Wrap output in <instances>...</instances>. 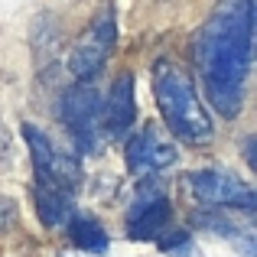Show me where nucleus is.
<instances>
[{"mask_svg": "<svg viewBox=\"0 0 257 257\" xmlns=\"http://www.w3.org/2000/svg\"><path fill=\"white\" fill-rule=\"evenodd\" d=\"M160 247H163V254H170V257H202V254H199V247H195V241L189 238L186 231H173V234H166V238L160 241Z\"/></svg>", "mask_w": 257, "mask_h": 257, "instance_id": "12", "label": "nucleus"}, {"mask_svg": "<svg viewBox=\"0 0 257 257\" xmlns=\"http://www.w3.org/2000/svg\"><path fill=\"white\" fill-rule=\"evenodd\" d=\"M23 140L33 153V166H36V182H49L65 192H78L82 189V163L72 153H62L36 124H23Z\"/></svg>", "mask_w": 257, "mask_h": 257, "instance_id": "4", "label": "nucleus"}, {"mask_svg": "<svg viewBox=\"0 0 257 257\" xmlns=\"http://www.w3.org/2000/svg\"><path fill=\"white\" fill-rule=\"evenodd\" d=\"M36 212L39 218H43V225L49 228H59L65 218L72 215V192H65V189L59 186H49V182H36Z\"/></svg>", "mask_w": 257, "mask_h": 257, "instance_id": "11", "label": "nucleus"}, {"mask_svg": "<svg viewBox=\"0 0 257 257\" xmlns=\"http://www.w3.org/2000/svg\"><path fill=\"white\" fill-rule=\"evenodd\" d=\"M17 212H20V208H17V202H13V199H7V195H0V234H4L7 228H10L13 221H17Z\"/></svg>", "mask_w": 257, "mask_h": 257, "instance_id": "13", "label": "nucleus"}, {"mask_svg": "<svg viewBox=\"0 0 257 257\" xmlns=\"http://www.w3.org/2000/svg\"><path fill=\"white\" fill-rule=\"evenodd\" d=\"M170 199H166L163 179L147 173L134 189L131 208H127V234L134 241H153L163 234L166 221H170Z\"/></svg>", "mask_w": 257, "mask_h": 257, "instance_id": "6", "label": "nucleus"}, {"mask_svg": "<svg viewBox=\"0 0 257 257\" xmlns=\"http://www.w3.org/2000/svg\"><path fill=\"white\" fill-rule=\"evenodd\" d=\"M176 160H179V147L157 124H144L137 137L127 140V170L134 173H160Z\"/></svg>", "mask_w": 257, "mask_h": 257, "instance_id": "8", "label": "nucleus"}, {"mask_svg": "<svg viewBox=\"0 0 257 257\" xmlns=\"http://www.w3.org/2000/svg\"><path fill=\"white\" fill-rule=\"evenodd\" d=\"M69 238L75 247H82L88 254H104L107 247H111V241H107V231L101 228V221L94 218L91 212H75L72 208L69 218Z\"/></svg>", "mask_w": 257, "mask_h": 257, "instance_id": "10", "label": "nucleus"}, {"mask_svg": "<svg viewBox=\"0 0 257 257\" xmlns=\"http://www.w3.org/2000/svg\"><path fill=\"white\" fill-rule=\"evenodd\" d=\"M134 117H137V98H134V75L124 72L111 85V94L101 104V127L107 137H124L131 134Z\"/></svg>", "mask_w": 257, "mask_h": 257, "instance_id": "9", "label": "nucleus"}, {"mask_svg": "<svg viewBox=\"0 0 257 257\" xmlns=\"http://www.w3.org/2000/svg\"><path fill=\"white\" fill-rule=\"evenodd\" d=\"M153 94H157L160 114H163L173 137L192 147H202L215 137V124L195 94L192 78L173 59H160L153 65Z\"/></svg>", "mask_w": 257, "mask_h": 257, "instance_id": "2", "label": "nucleus"}, {"mask_svg": "<svg viewBox=\"0 0 257 257\" xmlns=\"http://www.w3.org/2000/svg\"><path fill=\"white\" fill-rule=\"evenodd\" d=\"M114 43H117V20H114V7L107 4L98 17L88 23V30L78 36L75 49H72V56H69V72L78 82H91V78L104 69Z\"/></svg>", "mask_w": 257, "mask_h": 257, "instance_id": "5", "label": "nucleus"}, {"mask_svg": "<svg viewBox=\"0 0 257 257\" xmlns=\"http://www.w3.org/2000/svg\"><path fill=\"white\" fill-rule=\"evenodd\" d=\"M192 56L205 78L212 107L225 117H238L254 59V0H221L208 23L195 33Z\"/></svg>", "mask_w": 257, "mask_h": 257, "instance_id": "1", "label": "nucleus"}, {"mask_svg": "<svg viewBox=\"0 0 257 257\" xmlns=\"http://www.w3.org/2000/svg\"><path fill=\"white\" fill-rule=\"evenodd\" d=\"M59 117L69 131L72 144L82 153H98L101 150V94L94 85H72L59 101Z\"/></svg>", "mask_w": 257, "mask_h": 257, "instance_id": "3", "label": "nucleus"}, {"mask_svg": "<svg viewBox=\"0 0 257 257\" xmlns=\"http://www.w3.org/2000/svg\"><path fill=\"white\" fill-rule=\"evenodd\" d=\"M189 189L195 192V199H202L205 205H221V208H244L254 212L257 195L244 179H238L231 170H221V166H205V170H195L186 176Z\"/></svg>", "mask_w": 257, "mask_h": 257, "instance_id": "7", "label": "nucleus"}]
</instances>
